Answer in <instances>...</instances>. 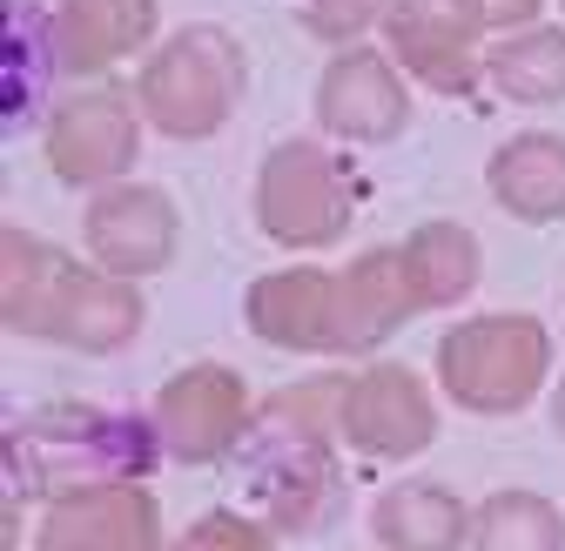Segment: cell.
Masks as SVG:
<instances>
[{"mask_svg":"<svg viewBox=\"0 0 565 551\" xmlns=\"http://www.w3.org/2000/svg\"><path fill=\"white\" fill-rule=\"evenodd\" d=\"M8 323L108 350V343H121L141 323V303L128 290L102 283V276L67 269L54 249H41L28 236H8Z\"/></svg>","mask_w":565,"mask_h":551,"instance_id":"cell-1","label":"cell"},{"mask_svg":"<svg viewBox=\"0 0 565 551\" xmlns=\"http://www.w3.org/2000/svg\"><path fill=\"white\" fill-rule=\"evenodd\" d=\"M8 457L28 464L41 485H102L149 464V431L128 418H95V410H54V418L14 424Z\"/></svg>","mask_w":565,"mask_h":551,"instance_id":"cell-2","label":"cell"},{"mask_svg":"<svg viewBox=\"0 0 565 551\" xmlns=\"http://www.w3.org/2000/svg\"><path fill=\"white\" fill-rule=\"evenodd\" d=\"M438 364H445V383L458 403L505 410V403L532 397V383L545 370V336L525 316H484V323H465L458 336H445Z\"/></svg>","mask_w":565,"mask_h":551,"instance_id":"cell-3","label":"cell"},{"mask_svg":"<svg viewBox=\"0 0 565 551\" xmlns=\"http://www.w3.org/2000/svg\"><path fill=\"white\" fill-rule=\"evenodd\" d=\"M236 82H243L236 47H230L216 28H195V34H182V41L149 67L141 101H149V115H156L169 134H209V128L230 115Z\"/></svg>","mask_w":565,"mask_h":551,"instance_id":"cell-4","label":"cell"},{"mask_svg":"<svg viewBox=\"0 0 565 551\" xmlns=\"http://www.w3.org/2000/svg\"><path fill=\"white\" fill-rule=\"evenodd\" d=\"M263 223L282 242H330L343 229V182L317 149H276L263 175Z\"/></svg>","mask_w":565,"mask_h":551,"instance_id":"cell-5","label":"cell"},{"mask_svg":"<svg viewBox=\"0 0 565 551\" xmlns=\"http://www.w3.org/2000/svg\"><path fill=\"white\" fill-rule=\"evenodd\" d=\"M343 431L350 444H364L377 457L424 451L431 444V403H424V390L404 370H371L343 390Z\"/></svg>","mask_w":565,"mask_h":551,"instance_id":"cell-6","label":"cell"},{"mask_svg":"<svg viewBox=\"0 0 565 551\" xmlns=\"http://www.w3.org/2000/svg\"><path fill=\"white\" fill-rule=\"evenodd\" d=\"M256 329L276 343H317V350H343L350 343V303H343V276H276L256 290Z\"/></svg>","mask_w":565,"mask_h":551,"instance_id":"cell-7","label":"cell"},{"mask_svg":"<svg viewBox=\"0 0 565 551\" xmlns=\"http://www.w3.org/2000/svg\"><path fill=\"white\" fill-rule=\"evenodd\" d=\"M484 21L478 0H397L391 8V41L397 54L417 67L424 82L438 88H465V47H471V28Z\"/></svg>","mask_w":565,"mask_h":551,"instance_id":"cell-8","label":"cell"},{"mask_svg":"<svg viewBox=\"0 0 565 551\" xmlns=\"http://www.w3.org/2000/svg\"><path fill=\"white\" fill-rule=\"evenodd\" d=\"M88 249L108 269H156L175 249V216L156 188H115L88 216Z\"/></svg>","mask_w":565,"mask_h":551,"instance_id":"cell-9","label":"cell"},{"mask_svg":"<svg viewBox=\"0 0 565 551\" xmlns=\"http://www.w3.org/2000/svg\"><path fill=\"white\" fill-rule=\"evenodd\" d=\"M47 149H54V169L67 182H102V175H115L135 155V121H128L121 95H82L75 108L54 121Z\"/></svg>","mask_w":565,"mask_h":551,"instance_id":"cell-10","label":"cell"},{"mask_svg":"<svg viewBox=\"0 0 565 551\" xmlns=\"http://www.w3.org/2000/svg\"><path fill=\"white\" fill-rule=\"evenodd\" d=\"M317 108H323V121L337 134H364V142H377V134H397V121H404V88L391 82V67L377 54H343L323 75Z\"/></svg>","mask_w":565,"mask_h":551,"instance_id":"cell-11","label":"cell"},{"mask_svg":"<svg viewBox=\"0 0 565 551\" xmlns=\"http://www.w3.org/2000/svg\"><path fill=\"white\" fill-rule=\"evenodd\" d=\"M243 424V390L223 370H189L162 397V431L182 457H216Z\"/></svg>","mask_w":565,"mask_h":551,"instance_id":"cell-12","label":"cell"},{"mask_svg":"<svg viewBox=\"0 0 565 551\" xmlns=\"http://www.w3.org/2000/svg\"><path fill=\"white\" fill-rule=\"evenodd\" d=\"M149 498L141 491H108V498H82L47 518V551H149Z\"/></svg>","mask_w":565,"mask_h":551,"instance_id":"cell-13","label":"cell"},{"mask_svg":"<svg viewBox=\"0 0 565 551\" xmlns=\"http://www.w3.org/2000/svg\"><path fill=\"white\" fill-rule=\"evenodd\" d=\"M156 28V0H61V34L75 67H102Z\"/></svg>","mask_w":565,"mask_h":551,"instance_id":"cell-14","label":"cell"},{"mask_svg":"<svg viewBox=\"0 0 565 551\" xmlns=\"http://www.w3.org/2000/svg\"><path fill=\"white\" fill-rule=\"evenodd\" d=\"M491 188H499V202H512L519 216L545 223L565 209V142H552V134H525V142H512L499 162H491Z\"/></svg>","mask_w":565,"mask_h":551,"instance_id":"cell-15","label":"cell"},{"mask_svg":"<svg viewBox=\"0 0 565 551\" xmlns=\"http://www.w3.org/2000/svg\"><path fill=\"white\" fill-rule=\"evenodd\" d=\"M54 82V34L28 0H8V134H21L47 108Z\"/></svg>","mask_w":565,"mask_h":551,"instance_id":"cell-16","label":"cell"},{"mask_svg":"<svg viewBox=\"0 0 565 551\" xmlns=\"http://www.w3.org/2000/svg\"><path fill=\"white\" fill-rule=\"evenodd\" d=\"M458 531H465V511L438 485H404L377 505V538L397 551H451Z\"/></svg>","mask_w":565,"mask_h":551,"instance_id":"cell-17","label":"cell"},{"mask_svg":"<svg viewBox=\"0 0 565 551\" xmlns=\"http://www.w3.org/2000/svg\"><path fill=\"white\" fill-rule=\"evenodd\" d=\"M491 82L519 101L565 95V34H525V41L491 47Z\"/></svg>","mask_w":565,"mask_h":551,"instance_id":"cell-18","label":"cell"},{"mask_svg":"<svg viewBox=\"0 0 565 551\" xmlns=\"http://www.w3.org/2000/svg\"><path fill=\"white\" fill-rule=\"evenodd\" d=\"M471 551H558V518L539 498H491Z\"/></svg>","mask_w":565,"mask_h":551,"instance_id":"cell-19","label":"cell"},{"mask_svg":"<svg viewBox=\"0 0 565 551\" xmlns=\"http://www.w3.org/2000/svg\"><path fill=\"white\" fill-rule=\"evenodd\" d=\"M411 262H417V276H424V296L445 303V296L471 290L478 249H471V236H458V229H424V236L411 242Z\"/></svg>","mask_w":565,"mask_h":551,"instance_id":"cell-20","label":"cell"},{"mask_svg":"<svg viewBox=\"0 0 565 551\" xmlns=\"http://www.w3.org/2000/svg\"><path fill=\"white\" fill-rule=\"evenodd\" d=\"M182 551H269L249 525H236V518H202L189 538H182Z\"/></svg>","mask_w":565,"mask_h":551,"instance_id":"cell-21","label":"cell"},{"mask_svg":"<svg viewBox=\"0 0 565 551\" xmlns=\"http://www.w3.org/2000/svg\"><path fill=\"white\" fill-rule=\"evenodd\" d=\"M478 8H484V21H519V14L539 8V0H478Z\"/></svg>","mask_w":565,"mask_h":551,"instance_id":"cell-22","label":"cell"},{"mask_svg":"<svg viewBox=\"0 0 565 551\" xmlns=\"http://www.w3.org/2000/svg\"><path fill=\"white\" fill-rule=\"evenodd\" d=\"M558 424H565V397H558Z\"/></svg>","mask_w":565,"mask_h":551,"instance_id":"cell-23","label":"cell"}]
</instances>
